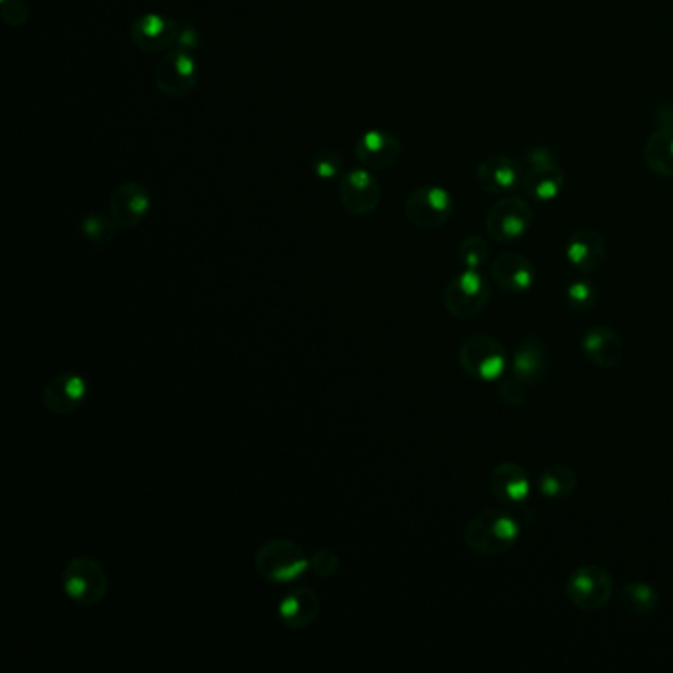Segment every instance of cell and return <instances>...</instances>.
<instances>
[{
  "mask_svg": "<svg viewBox=\"0 0 673 673\" xmlns=\"http://www.w3.org/2000/svg\"><path fill=\"white\" fill-rule=\"evenodd\" d=\"M564 593L571 605L586 612L607 607L614 595V581L598 564H581L564 581Z\"/></svg>",
  "mask_w": 673,
  "mask_h": 673,
  "instance_id": "6",
  "label": "cell"
},
{
  "mask_svg": "<svg viewBox=\"0 0 673 673\" xmlns=\"http://www.w3.org/2000/svg\"><path fill=\"white\" fill-rule=\"evenodd\" d=\"M564 296H567V304L573 310H579V313H585V310L593 308L595 303H597V291H595V287L591 282L576 281L573 284H569Z\"/></svg>",
  "mask_w": 673,
  "mask_h": 673,
  "instance_id": "29",
  "label": "cell"
},
{
  "mask_svg": "<svg viewBox=\"0 0 673 673\" xmlns=\"http://www.w3.org/2000/svg\"><path fill=\"white\" fill-rule=\"evenodd\" d=\"M458 361L468 378L486 383L499 380L508 368L506 347L501 346L499 340L488 334L467 338L458 352Z\"/></svg>",
  "mask_w": 673,
  "mask_h": 673,
  "instance_id": "5",
  "label": "cell"
},
{
  "mask_svg": "<svg viewBox=\"0 0 673 673\" xmlns=\"http://www.w3.org/2000/svg\"><path fill=\"white\" fill-rule=\"evenodd\" d=\"M89 395L87 380L77 371L52 376L42 390L43 409L55 417H69L79 411Z\"/></svg>",
  "mask_w": 673,
  "mask_h": 673,
  "instance_id": "11",
  "label": "cell"
},
{
  "mask_svg": "<svg viewBox=\"0 0 673 673\" xmlns=\"http://www.w3.org/2000/svg\"><path fill=\"white\" fill-rule=\"evenodd\" d=\"M81 233L89 239L91 243H109L113 239L117 238L120 228L115 224V219L111 217V214H89V216L81 219Z\"/></svg>",
  "mask_w": 673,
  "mask_h": 673,
  "instance_id": "26",
  "label": "cell"
},
{
  "mask_svg": "<svg viewBox=\"0 0 673 673\" xmlns=\"http://www.w3.org/2000/svg\"><path fill=\"white\" fill-rule=\"evenodd\" d=\"M0 7H2V16H4V22H7V24H11V26H22L24 22L28 21L30 9H28V4L22 2V0H2Z\"/></svg>",
  "mask_w": 673,
  "mask_h": 673,
  "instance_id": "31",
  "label": "cell"
},
{
  "mask_svg": "<svg viewBox=\"0 0 673 673\" xmlns=\"http://www.w3.org/2000/svg\"><path fill=\"white\" fill-rule=\"evenodd\" d=\"M533 212L525 200L518 195H506L490 207L486 229L490 238L499 243H511L523 238L532 228Z\"/></svg>",
  "mask_w": 673,
  "mask_h": 673,
  "instance_id": "10",
  "label": "cell"
},
{
  "mask_svg": "<svg viewBox=\"0 0 673 673\" xmlns=\"http://www.w3.org/2000/svg\"><path fill=\"white\" fill-rule=\"evenodd\" d=\"M520 164L511 161L508 156H490L482 161L477 170V182L486 194L501 195L510 194L521 186Z\"/></svg>",
  "mask_w": 673,
  "mask_h": 673,
  "instance_id": "20",
  "label": "cell"
},
{
  "mask_svg": "<svg viewBox=\"0 0 673 673\" xmlns=\"http://www.w3.org/2000/svg\"><path fill=\"white\" fill-rule=\"evenodd\" d=\"M576 484H579V477L575 470L564 462H557V465L545 468L539 477V492L545 498L555 499V501L571 498Z\"/></svg>",
  "mask_w": 673,
  "mask_h": 673,
  "instance_id": "24",
  "label": "cell"
},
{
  "mask_svg": "<svg viewBox=\"0 0 673 673\" xmlns=\"http://www.w3.org/2000/svg\"><path fill=\"white\" fill-rule=\"evenodd\" d=\"M310 569L320 579H332L340 571V557H338L336 551H332L328 547H320L310 557Z\"/></svg>",
  "mask_w": 673,
  "mask_h": 673,
  "instance_id": "30",
  "label": "cell"
},
{
  "mask_svg": "<svg viewBox=\"0 0 673 673\" xmlns=\"http://www.w3.org/2000/svg\"><path fill=\"white\" fill-rule=\"evenodd\" d=\"M490 299L492 289L488 281L477 269H467L456 275L455 279L446 284L443 294L446 313L458 320H470L484 313Z\"/></svg>",
  "mask_w": 673,
  "mask_h": 673,
  "instance_id": "7",
  "label": "cell"
},
{
  "mask_svg": "<svg viewBox=\"0 0 673 673\" xmlns=\"http://www.w3.org/2000/svg\"><path fill=\"white\" fill-rule=\"evenodd\" d=\"M253 564L263 581L272 585H287L301 579L310 569V557L293 539L275 537L261 545Z\"/></svg>",
  "mask_w": 673,
  "mask_h": 673,
  "instance_id": "2",
  "label": "cell"
},
{
  "mask_svg": "<svg viewBox=\"0 0 673 673\" xmlns=\"http://www.w3.org/2000/svg\"><path fill=\"white\" fill-rule=\"evenodd\" d=\"M518 539H520V525L506 511H480L465 528V543L468 549L482 557H499L508 554Z\"/></svg>",
  "mask_w": 673,
  "mask_h": 673,
  "instance_id": "1",
  "label": "cell"
},
{
  "mask_svg": "<svg viewBox=\"0 0 673 673\" xmlns=\"http://www.w3.org/2000/svg\"><path fill=\"white\" fill-rule=\"evenodd\" d=\"M152 207L151 192L139 182H125L109 198V214L120 229L141 226Z\"/></svg>",
  "mask_w": 673,
  "mask_h": 673,
  "instance_id": "13",
  "label": "cell"
},
{
  "mask_svg": "<svg viewBox=\"0 0 673 673\" xmlns=\"http://www.w3.org/2000/svg\"><path fill=\"white\" fill-rule=\"evenodd\" d=\"M453 195L441 186H423L407 195L403 214L405 219L419 229H436L445 226L453 216Z\"/></svg>",
  "mask_w": 673,
  "mask_h": 673,
  "instance_id": "8",
  "label": "cell"
},
{
  "mask_svg": "<svg viewBox=\"0 0 673 673\" xmlns=\"http://www.w3.org/2000/svg\"><path fill=\"white\" fill-rule=\"evenodd\" d=\"M109 585L111 581L105 567L87 555L69 559L62 571V591L76 607H98L107 597Z\"/></svg>",
  "mask_w": 673,
  "mask_h": 673,
  "instance_id": "4",
  "label": "cell"
},
{
  "mask_svg": "<svg viewBox=\"0 0 673 673\" xmlns=\"http://www.w3.org/2000/svg\"><path fill=\"white\" fill-rule=\"evenodd\" d=\"M490 492L501 504H523L532 494V484L525 468L518 462H501L490 474Z\"/></svg>",
  "mask_w": 673,
  "mask_h": 673,
  "instance_id": "19",
  "label": "cell"
},
{
  "mask_svg": "<svg viewBox=\"0 0 673 673\" xmlns=\"http://www.w3.org/2000/svg\"><path fill=\"white\" fill-rule=\"evenodd\" d=\"M492 277L499 289L510 294L528 293L532 289L535 271L532 261L520 253H501L492 263Z\"/></svg>",
  "mask_w": 673,
  "mask_h": 673,
  "instance_id": "21",
  "label": "cell"
},
{
  "mask_svg": "<svg viewBox=\"0 0 673 673\" xmlns=\"http://www.w3.org/2000/svg\"><path fill=\"white\" fill-rule=\"evenodd\" d=\"M545 369H547V356H545V344L542 338L537 334L523 338L513 354L511 376L499 388L501 402L513 405V407L521 405L525 399L528 388L543 380Z\"/></svg>",
  "mask_w": 673,
  "mask_h": 673,
  "instance_id": "3",
  "label": "cell"
},
{
  "mask_svg": "<svg viewBox=\"0 0 673 673\" xmlns=\"http://www.w3.org/2000/svg\"><path fill=\"white\" fill-rule=\"evenodd\" d=\"M458 259L467 269H480L488 261V245L478 236L467 238L458 247Z\"/></svg>",
  "mask_w": 673,
  "mask_h": 673,
  "instance_id": "28",
  "label": "cell"
},
{
  "mask_svg": "<svg viewBox=\"0 0 673 673\" xmlns=\"http://www.w3.org/2000/svg\"><path fill=\"white\" fill-rule=\"evenodd\" d=\"M523 192L537 202H551L563 192L564 176L561 168L549 158V152L533 151L532 166L521 178Z\"/></svg>",
  "mask_w": 673,
  "mask_h": 673,
  "instance_id": "14",
  "label": "cell"
},
{
  "mask_svg": "<svg viewBox=\"0 0 673 673\" xmlns=\"http://www.w3.org/2000/svg\"><path fill=\"white\" fill-rule=\"evenodd\" d=\"M338 198L350 216H369L380 206L381 186L368 168H356L342 176Z\"/></svg>",
  "mask_w": 673,
  "mask_h": 673,
  "instance_id": "12",
  "label": "cell"
},
{
  "mask_svg": "<svg viewBox=\"0 0 673 673\" xmlns=\"http://www.w3.org/2000/svg\"><path fill=\"white\" fill-rule=\"evenodd\" d=\"M620 600L630 614L636 617H648L656 608H658V591L648 583L640 581H632L622 588Z\"/></svg>",
  "mask_w": 673,
  "mask_h": 673,
  "instance_id": "25",
  "label": "cell"
},
{
  "mask_svg": "<svg viewBox=\"0 0 673 673\" xmlns=\"http://www.w3.org/2000/svg\"><path fill=\"white\" fill-rule=\"evenodd\" d=\"M200 67L192 52L173 50L164 55L154 69V84L166 98H186L194 91Z\"/></svg>",
  "mask_w": 673,
  "mask_h": 673,
  "instance_id": "9",
  "label": "cell"
},
{
  "mask_svg": "<svg viewBox=\"0 0 673 673\" xmlns=\"http://www.w3.org/2000/svg\"><path fill=\"white\" fill-rule=\"evenodd\" d=\"M178 50H186V52H192L198 46H200V34L195 33V28L182 24L178 28V36H176V43H174Z\"/></svg>",
  "mask_w": 673,
  "mask_h": 673,
  "instance_id": "32",
  "label": "cell"
},
{
  "mask_svg": "<svg viewBox=\"0 0 673 673\" xmlns=\"http://www.w3.org/2000/svg\"><path fill=\"white\" fill-rule=\"evenodd\" d=\"M322 602L310 586H299L279 602V619L287 630H306L315 624Z\"/></svg>",
  "mask_w": 673,
  "mask_h": 673,
  "instance_id": "18",
  "label": "cell"
},
{
  "mask_svg": "<svg viewBox=\"0 0 673 673\" xmlns=\"http://www.w3.org/2000/svg\"><path fill=\"white\" fill-rule=\"evenodd\" d=\"M564 257L576 271L593 275L607 261V243L595 229H579L567 241Z\"/></svg>",
  "mask_w": 673,
  "mask_h": 673,
  "instance_id": "17",
  "label": "cell"
},
{
  "mask_svg": "<svg viewBox=\"0 0 673 673\" xmlns=\"http://www.w3.org/2000/svg\"><path fill=\"white\" fill-rule=\"evenodd\" d=\"M583 352L595 366L614 369L624 358V346L619 334L608 326H595L583 336Z\"/></svg>",
  "mask_w": 673,
  "mask_h": 673,
  "instance_id": "22",
  "label": "cell"
},
{
  "mask_svg": "<svg viewBox=\"0 0 673 673\" xmlns=\"http://www.w3.org/2000/svg\"><path fill=\"white\" fill-rule=\"evenodd\" d=\"M642 154L651 173L663 178H673V127L653 130L644 144Z\"/></svg>",
  "mask_w": 673,
  "mask_h": 673,
  "instance_id": "23",
  "label": "cell"
},
{
  "mask_svg": "<svg viewBox=\"0 0 673 673\" xmlns=\"http://www.w3.org/2000/svg\"><path fill=\"white\" fill-rule=\"evenodd\" d=\"M402 141L388 130H368L356 142V158L368 170H388L402 161Z\"/></svg>",
  "mask_w": 673,
  "mask_h": 673,
  "instance_id": "15",
  "label": "cell"
},
{
  "mask_svg": "<svg viewBox=\"0 0 673 673\" xmlns=\"http://www.w3.org/2000/svg\"><path fill=\"white\" fill-rule=\"evenodd\" d=\"M178 28L180 24L173 18L158 12H147L130 24V40L142 52H163L176 43Z\"/></svg>",
  "mask_w": 673,
  "mask_h": 673,
  "instance_id": "16",
  "label": "cell"
},
{
  "mask_svg": "<svg viewBox=\"0 0 673 673\" xmlns=\"http://www.w3.org/2000/svg\"><path fill=\"white\" fill-rule=\"evenodd\" d=\"M310 168L318 180H334L338 176H342L344 170V161L336 151L332 149H322V151L316 152L310 161Z\"/></svg>",
  "mask_w": 673,
  "mask_h": 673,
  "instance_id": "27",
  "label": "cell"
}]
</instances>
